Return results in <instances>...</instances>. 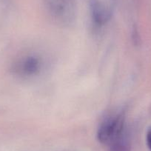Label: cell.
Wrapping results in <instances>:
<instances>
[{
    "label": "cell",
    "instance_id": "3",
    "mask_svg": "<svg viewBox=\"0 0 151 151\" xmlns=\"http://www.w3.org/2000/svg\"><path fill=\"white\" fill-rule=\"evenodd\" d=\"M109 146H110V151L130 150V140L125 129L110 144Z\"/></svg>",
    "mask_w": 151,
    "mask_h": 151
},
{
    "label": "cell",
    "instance_id": "5",
    "mask_svg": "<svg viewBox=\"0 0 151 151\" xmlns=\"http://www.w3.org/2000/svg\"><path fill=\"white\" fill-rule=\"evenodd\" d=\"M146 141H147V145L150 150L151 151V127L148 130L147 133Z\"/></svg>",
    "mask_w": 151,
    "mask_h": 151
},
{
    "label": "cell",
    "instance_id": "1",
    "mask_svg": "<svg viewBox=\"0 0 151 151\" xmlns=\"http://www.w3.org/2000/svg\"><path fill=\"white\" fill-rule=\"evenodd\" d=\"M124 129V118L122 113L112 115L100 124L97 138L101 143L110 145Z\"/></svg>",
    "mask_w": 151,
    "mask_h": 151
},
{
    "label": "cell",
    "instance_id": "2",
    "mask_svg": "<svg viewBox=\"0 0 151 151\" xmlns=\"http://www.w3.org/2000/svg\"><path fill=\"white\" fill-rule=\"evenodd\" d=\"M91 12L94 21L98 24H104L110 18V10L99 1L93 2L91 5Z\"/></svg>",
    "mask_w": 151,
    "mask_h": 151
},
{
    "label": "cell",
    "instance_id": "4",
    "mask_svg": "<svg viewBox=\"0 0 151 151\" xmlns=\"http://www.w3.org/2000/svg\"><path fill=\"white\" fill-rule=\"evenodd\" d=\"M40 62L39 59L33 56L26 58L19 65V70L24 75H33L39 71Z\"/></svg>",
    "mask_w": 151,
    "mask_h": 151
}]
</instances>
